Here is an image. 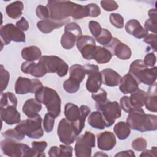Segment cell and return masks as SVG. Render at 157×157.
<instances>
[{
    "instance_id": "obj_50",
    "label": "cell",
    "mask_w": 157,
    "mask_h": 157,
    "mask_svg": "<svg viewBox=\"0 0 157 157\" xmlns=\"http://www.w3.org/2000/svg\"><path fill=\"white\" fill-rule=\"evenodd\" d=\"M73 148L69 145H60L59 147V156H72Z\"/></svg>"
},
{
    "instance_id": "obj_28",
    "label": "cell",
    "mask_w": 157,
    "mask_h": 157,
    "mask_svg": "<svg viewBox=\"0 0 157 157\" xmlns=\"http://www.w3.org/2000/svg\"><path fill=\"white\" fill-rule=\"evenodd\" d=\"M24 9L23 4L21 1H17L8 4L6 8V12L7 16L12 19L20 18L22 15Z\"/></svg>"
},
{
    "instance_id": "obj_46",
    "label": "cell",
    "mask_w": 157,
    "mask_h": 157,
    "mask_svg": "<svg viewBox=\"0 0 157 157\" xmlns=\"http://www.w3.org/2000/svg\"><path fill=\"white\" fill-rule=\"evenodd\" d=\"M107 93L106 91L102 88H100L97 92L92 93L91 98L96 101V103H101L107 100Z\"/></svg>"
},
{
    "instance_id": "obj_38",
    "label": "cell",
    "mask_w": 157,
    "mask_h": 157,
    "mask_svg": "<svg viewBox=\"0 0 157 157\" xmlns=\"http://www.w3.org/2000/svg\"><path fill=\"white\" fill-rule=\"evenodd\" d=\"M112 39V36L111 33L107 29L102 28L101 34L98 37L96 38V41L102 45H107Z\"/></svg>"
},
{
    "instance_id": "obj_47",
    "label": "cell",
    "mask_w": 157,
    "mask_h": 157,
    "mask_svg": "<svg viewBox=\"0 0 157 157\" xmlns=\"http://www.w3.org/2000/svg\"><path fill=\"white\" fill-rule=\"evenodd\" d=\"M89 29L93 37L96 39L101 34L102 28L98 22L92 20L89 23Z\"/></svg>"
},
{
    "instance_id": "obj_48",
    "label": "cell",
    "mask_w": 157,
    "mask_h": 157,
    "mask_svg": "<svg viewBox=\"0 0 157 157\" xmlns=\"http://www.w3.org/2000/svg\"><path fill=\"white\" fill-rule=\"evenodd\" d=\"M120 104L121 109H122L124 112L127 113H129L134 108L130 102L129 97L127 96H124L121 98L120 100Z\"/></svg>"
},
{
    "instance_id": "obj_26",
    "label": "cell",
    "mask_w": 157,
    "mask_h": 157,
    "mask_svg": "<svg viewBox=\"0 0 157 157\" xmlns=\"http://www.w3.org/2000/svg\"><path fill=\"white\" fill-rule=\"evenodd\" d=\"M32 80L26 77H18L15 84V91L18 94H25L31 92Z\"/></svg>"
},
{
    "instance_id": "obj_40",
    "label": "cell",
    "mask_w": 157,
    "mask_h": 157,
    "mask_svg": "<svg viewBox=\"0 0 157 157\" xmlns=\"http://www.w3.org/2000/svg\"><path fill=\"white\" fill-rule=\"evenodd\" d=\"M0 77H1V92H2L5 89H6L9 83V78H10V75L9 72L6 69H5L2 64L0 66Z\"/></svg>"
},
{
    "instance_id": "obj_6",
    "label": "cell",
    "mask_w": 157,
    "mask_h": 157,
    "mask_svg": "<svg viewBox=\"0 0 157 157\" xmlns=\"http://www.w3.org/2000/svg\"><path fill=\"white\" fill-rule=\"evenodd\" d=\"M1 149L4 155L10 157H36L33 148L25 144L18 143L17 140L6 139L0 143Z\"/></svg>"
},
{
    "instance_id": "obj_20",
    "label": "cell",
    "mask_w": 157,
    "mask_h": 157,
    "mask_svg": "<svg viewBox=\"0 0 157 157\" xmlns=\"http://www.w3.org/2000/svg\"><path fill=\"white\" fill-rule=\"evenodd\" d=\"M69 20V18L60 21L48 18L39 21L37 23V26L39 31H40L42 33L48 34L51 33L55 29L59 28L64 25H67Z\"/></svg>"
},
{
    "instance_id": "obj_41",
    "label": "cell",
    "mask_w": 157,
    "mask_h": 157,
    "mask_svg": "<svg viewBox=\"0 0 157 157\" xmlns=\"http://www.w3.org/2000/svg\"><path fill=\"white\" fill-rule=\"evenodd\" d=\"M55 117L48 113L45 115L43 120V127L46 132L49 133L52 131L55 124Z\"/></svg>"
},
{
    "instance_id": "obj_55",
    "label": "cell",
    "mask_w": 157,
    "mask_h": 157,
    "mask_svg": "<svg viewBox=\"0 0 157 157\" xmlns=\"http://www.w3.org/2000/svg\"><path fill=\"white\" fill-rule=\"evenodd\" d=\"M48 154L50 157H59V147L52 146L48 150Z\"/></svg>"
},
{
    "instance_id": "obj_17",
    "label": "cell",
    "mask_w": 157,
    "mask_h": 157,
    "mask_svg": "<svg viewBox=\"0 0 157 157\" xmlns=\"http://www.w3.org/2000/svg\"><path fill=\"white\" fill-rule=\"evenodd\" d=\"M21 70L25 74H31L32 76L39 78L44 76L47 72L42 64L31 61H25L21 66Z\"/></svg>"
},
{
    "instance_id": "obj_37",
    "label": "cell",
    "mask_w": 157,
    "mask_h": 157,
    "mask_svg": "<svg viewBox=\"0 0 157 157\" xmlns=\"http://www.w3.org/2000/svg\"><path fill=\"white\" fill-rule=\"evenodd\" d=\"M63 88L69 93H75L80 88V83L71 78H68V79L64 82Z\"/></svg>"
},
{
    "instance_id": "obj_15",
    "label": "cell",
    "mask_w": 157,
    "mask_h": 157,
    "mask_svg": "<svg viewBox=\"0 0 157 157\" xmlns=\"http://www.w3.org/2000/svg\"><path fill=\"white\" fill-rule=\"evenodd\" d=\"M76 45L84 59L86 60L93 59L96 45L94 39L92 37L86 35L80 36L77 40Z\"/></svg>"
},
{
    "instance_id": "obj_13",
    "label": "cell",
    "mask_w": 157,
    "mask_h": 157,
    "mask_svg": "<svg viewBox=\"0 0 157 157\" xmlns=\"http://www.w3.org/2000/svg\"><path fill=\"white\" fill-rule=\"evenodd\" d=\"M82 36L80 26L75 22L67 23L64 28V33L61 38V45L66 50L72 48L77 40Z\"/></svg>"
},
{
    "instance_id": "obj_30",
    "label": "cell",
    "mask_w": 157,
    "mask_h": 157,
    "mask_svg": "<svg viewBox=\"0 0 157 157\" xmlns=\"http://www.w3.org/2000/svg\"><path fill=\"white\" fill-rule=\"evenodd\" d=\"M88 123L91 127L95 129H104L106 127L102 115L98 110L90 113L88 118Z\"/></svg>"
},
{
    "instance_id": "obj_54",
    "label": "cell",
    "mask_w": 157,
    "mask_h": 157,
    "mask_svg": "<svg viewBox=\"0 0 157 157\" xmlns=\"http://www.w3.org/2000/svg\"><path fill=\"white\" fill-rule=\"evenodd\" d=\"M142 152L140 155V156H154L155 157L156 156V147H153L151 150H144L142 151Z\"/></svg>"
},
{
    "instance_id": "obj_12",
    "label": "cell",
    "mask_w": 157,
    "mask_h": 157,
    "mask_svg": "<svg viewBox=\"0 0 157 157\" xmlns=\"http://www.w3.org/2000/svg\"><path fill=\"white\" fill-rule=\"evenodd\" d=\"M57 134L61 142L70 145L75 141L79 133L72 122L66 118H63L58 123Z\"/></svg>"
},
{
    "instance_id": "obj_9",
    "label": "cell",
    "mask_w": 157,
    "mask_h": 157,
    "mask_svg": "<svg viewBox=\"0 0 157 157\" xmlns=\"http://www.w3.org/2000/svg\"><path fill=\"white\" fill-rule=\"evenodd\" d=\"M38 62L43 64L47 73H56L59 77L65 76L69 70L67 63L57 56L44 55Z\"/></svg>"
},
{
    "instance_id": "obj_5",
    "label": "cell",
    "mask_w": 157,
    "mask_h": 157,
    "mask_svg": "<svg viewBox=\"0 0 157 157\" xmlns=\"http://www.w3.org/2000/svg\"><path fill=\"white\" fill-rule=\"evenodd\" d=\"M88 106L82 105L78 107L77 105L69 102L64 106V115L66 118L72 122L80 134L85 126L86 118L90 113Z\"/></svg>"
},
{
    "instance_id": "obj_18",
    "label": "cell",
    "mask_w": 157,
    "mask_h": 157,
    "mask_svg": "<svg viewBox=\"0 0 157 157\" xmlns=\"http://www.w3.org/2000/svg\"><path fill=\"white\" fill-rule=\"evenodd\" d=\"M98 147L105 151L110 150L116 144V137L110 131H104L98 135Z\"/></svg>"
},
{
    "instance_id": "obj_19",
    "label": "cell",
    "mask_w": 157,
    "mask_h": 157,
    "mask_svg": "<svg viewBox=\"0 0 157 157\" xmlns=\"http://www.w3.org/2000/svg\"><path fill=\"white\" fill-rule=\"evenodd\" d=\"M0 115L2 121L9 125L17 124L20 122V113L14 106L0 109Z\"/></svg>"
},
{
    "instance_id": "obj_29",
    "label": "cell",
    "mask_w": 157,
    "mask_h": 157,
    "mask_svg": "<svg viewBox=\"0 0 157 157\" xmlns=\"http://www.w3.org/2000/svg\"><path fill=\"white\" fill-rule=\"evenodd\" d=\"M112 57V53L106 48L101 46L96 47L93 59L98 64H105L110 61Z\"/></svg>"
},
{
    "instance_id": "obj_39",
    "label": "cell",
    "mask_w": 157,
    "mask_h": 157,
    "mask_svg": "<svg viewBox=\"0 0 157 157\" xmlns=\"http://www.w3.org/2000/svg\"><path fill=\"white\" fill-rule=\"evenodd\" d=\"M2 135L6 139H10L17 141L22 140L25 138V135L21 134L15 128L6 130V131L2 132Z\"/></svg>"
},
{
    "instance_id": "obj_31",
    "label": "cell",
    "mask_w": 157,
    "mask_h": 157,
    "mask_svg": "<svg viewBox=\"0 0 157 157\" xmlns=\"http://www.w3.org/2000/svg\"><path fill=\"white\" fill-rule=\"evenodd\" d=\"M147 97V92L137 89L135 92L131 93L129 96L130 102L133 107H142L145 105Z\"/></svg>"
},
{
    "instance_id": "obj_10",
    "label": "cell",
    "mask_w": 157,
    "mask_h": 157,
    "mask_svg": "<svg viewBox=\"0 0 157 157\" xmlns=\"http://www.w3.org/2000/svg\"><path fill=\"white\" fill-rule=\"evenodd\" d=\"M74 147L75 154L77 157H88L91 156V149L95 147V136L90 131L76 138Z\"/></svg>"
},
{
    "instance_id": "obj_22",
    "label": "cell",
    "mask_w": 157,
    "mask_h": 157,
    "mask_svg": "<svg viewBox=\"0 0 157 157\" xmlns=\"http://www.w3.org/2000/svg\"><path fill=\"white\" fill-rule=\"evenodd\" d=\"M125 29L128 34L139 39L144 38L148 34V31L136 19L129 20L125 25Z\"/></svg>"
},
{
    "instance_id": "obj_1",
    "label": "cell",
    "mask_w": 157,
    "mask_h": 157,
    "mask_svg": "<svg viewBox=\"0 0 157 157\" xmlns=\"http://www.w3.org/2000/svg\"><path fill=\"white\" fill-rule=\"evenodd\" d=\"M47 7L50 13V18L55 20L69 19V17L79 20L89 17L87 6L74 3L69 1H49Z\"/></svg>"
},
{
    "instance_id": "obj_45",
    "label": "cell",
    "mask_w": 157,
    "mask_h": 157,
    "mask_svg": "<svg viewBox=\"0 0 157 157\" xmlns=\"http://www.w3.org/2000/svg\"><path fill=\"white\" fill-rule=\"evenodd\" d=\"M36 13L38 18L42 20L50 18V13L48 9L47 6L39 5L36 9Z\"/></svg>"
},
{
    "instance_id": "obj_51",
    "label": "cell",
    "mask_w": 157,
    "mask_h": 157,
    "mask_svg": "<svg viewBox=\"0 0 157 157\" xmlns=\"http://www.w3.org/2000/svg\"><path fill=\"white\" fill-rule=\"evenodd\" d=\"M87 6L89 9V17H96L101 14V9L96 4H89Z\"/></svg>"
},
{
    "instance_id": "obj_27",
    "label": "cell",
    "mask_w": 157,
    "mask_h": 157,
    "mask_svg": "<svg viewBox=\"0 0 157 157\" xmlns=\"http://www.w3.org/2000/svg\"><path fill=\"white\" fill-rule=\"evenodd\" d=\"M41 55L40 49L34 45L26 47L21 50V56L27 61H36L41 58Z\"/></svg>"
},
{
    "instance_id": "obj_56",
    "label": "cell",
    "mask_w": 157,
    "mask_h": 157,
    "mask_svg": "<svg viewBox=\"0 0 157 157\" xmlns=\"http://www.w3.org/2000/svg\"><path fill=\"white\" fill-rule=\"evenodd\" d=\"M115 157H117V156H135V154L132 150H128L120 151L119 153H117L115 155Z\"/></svg>"
},
{
    "instance_id": "obj_57",
    "label": "cell",
    "mask_w": 157,
    "mask_h": 157,
    "mask_svg": "<svg viewBox=\"0 0 157 157\" xmlns=\"http://www.w3.org/2000/svg\"><path fill=\"white\" fill-rule=\"evenodd\" d=\"M94 156H108V155H107V154L103 153L101 152V151H98V152H97Z\"/></svg>"
},
{
    "instance_id": "obj_16",
    "label": "cell",
    "mask_w": 157,
    "mask_h": 157,
    "mask_svg": "<svg viewBox=\"0 0 157 157\" xmlns=\"http://www.w3.org/2000/svg\"><path fill=\"white\" fill-rule=\"evenodd\" d=\"M106 47L112 55H115L121 60L129 59L131 56L132 52L130 48L116 37H112L110 42Z\"/></svg>"
},
{
    "instance_id": "obj_33",
    "label": "cell",
    "mask_w": 157,
    "mask_h": 157,
    "mask_svg": "<svg viewBox=\"0 0 157 157\" xmlns=\"http://www.w3.org/2000/svg\"><path fill=\"white\" fill-rule=\"evenodd\" d=\"M113 131L117 137L120 140H124L128 138L131 133V129L126 122L119 121L117 123L114 128Z\"/></svg>"
},
{
    "instance_id": "obj_11",
    "label": "cell",
    "mask_w": 157,
    "mask_h": 157,
    "mask_svg": "<svg viewBox=\"0 0 157 157\" xmlns=\"http://www.w3.org/2000/svg\"><path fill=\"white\" fill-rule=\"evenodd\" d=\"M0 37L2 48L3 45H8L11 41L25 42L26 40V36L24 32L12 23H7L1 27Z\"/></svg>"
},
{
    "instance_id": "obj_34",
    "label": "cell",
    "mask_w": 157,
    "mask_h": 157,
    "mask_svg": "<svg viewBox=\"0 0 157 157\" xmlns=\"http://www.w3.org/2000/svg\"><path fill=\"white\" fill-rule=\"evenodd\" d=\"M18 101L15 95L12 92L1 93L0 101V109L6 108L9 106L17 107Z\"/></svg>"
},
{
    "instance_id": "obj_43",
    "label": "cell",
    "mask_w": 157,
    "mask_h": 157,
    "mask_svg": "<svg viewBox=\"0 0 157 157\" xmlns=\"http://www.w3.org/2000/svg\"><path fill=\"white\" fill-rule=\"evenodd\" d=\"M132 148L138 151H143L145 150L147 146V140L142 137H138L135 139L131 144Z\"/></svg>"
},
{
    "instance_id": "obj_53",
    "label": "cell",
    "mask_w": 157,
    "mask_h": 157,
    "mask_svg": "<svg viewBox=\"0 0 157 157\" xmlns=\"http://www.w3.org/2000/svg\"><path fill=\"white\" fill-rule=\"evenodd\" d=\"M16 26L22 31H26L29 28V23L25 17H21V19L16 23Z\"/></svg>"
},
{
    "instance_id": "obj_36",
    "label": "cell",
    "mask_w": 157,
    "mask_h": 157,
    "mask_svg": "<svg viewBox=\"0 0 157 157\" xmlns=\"http://www.w3.org/2000/svg\"><path fill=\"white\" fill-rule=\"evenodd\" d=\"M31 145L33 150L36 153V157L45 156L44 151L47 147V142L46 141H33Z\"/></svg>"
},
{
    "instance_id": "obj_52",
    "label": "cell",
    "mask_w": 157,
    "mask_h": 157,
    "mask_svg": "<svg viewBox=\"0 0 157 157\" xmlns=\"http://www.w3.org/2000/svg\"><path fill=\"white\" fill-rule=\"evenodd\" d=\"M143 61L147 67H152L155 66L156 61V56L153 53H149L145 55Z\"/></svg>"
},
{
    "instance_id": "obj_32",
    "label": "cell",
    "mask_w": 157,
    "mask_h": 157,
    "mask_svg": "<svg viewBox=\"0 0 157 157\" xmlns=\"http://www.w3.org/2000/svg\"><path fill=\"white\" fill-rule=\"evenodd\" d=\"M85 71L84 66L80 64H74L69 68V77L80 83L85 77Z\"/></svg>"
},
{
    "instance_id": "obj_3",
    "label": "cell",
    "mask_w": 157,
    "mask_h": 157,
    "mask_svg": "<svg viewBox=\"0 0 157 157\" xmlns=\"http://www.w3.org/2000/svg\"><path fill=\"white\" fill-rule=\"evenodd\" d=\"M35 98L44 104L49 114L58 117L61 113V98L58 93L52 88L43 86L35 93Z\"/></svg>"
},
{
    "instance_id": "obj_21",
    "label": "cell",
    "mask_w": 157,
    "mask_h": 157,
    "mask_svg": "<svg viewBox=\"0 0 157 157\" xmlns=\"http://www.w3.org/2000/svg\"><path fill=\"white\" fill-rule=\"evenodd\" d=\"M119 89L123 94H131L139 89V83L131 74L128 73L121 77Z\"/></svg>"
},
{
    "instance_id": "obj_44",
    "label": "cell",
    "mask_w": 157,
    "mask_h": 157,
    "mask_svg": "<svg viewBox=\"0 0 157 157\" xmlns=\"http://www.w3.org/2000/svg\"><path fill=\"white\" fill-rule=\"evenodd\" d=\"M156 40H157V36L156 34H148L146 37H144V42H145L148 45V49L151 48L153 50V52H156L157 51L156 50Z\"/></svg>"
},
{
    "instance_id": "obj_23",
    "label": "cell",
    "mask_w": 157,
    "mask_h": 157,
    "mask_svg": "<svg viewBox=\"0 0 157 157\" xmlns=\"http://www.w3.org/2000/svg\"><path fill=\"white\" fill-rule=\"evenodd\" d=\"M102 83L108 86H116L119 85L121 76L110 68L102 69L101 72Z\"/></svg>"
},
{
    "instance_id": "obj_2",
    "label": "cell",
    "mask_w": 157,
    "mask_h": 157,
    "mask_svg": "<svg viewBox=\"0 0 157 157\" xmlns=\"http://www.w3.org/2000/svg\"><path fill=\"white\" fill-rule=\"evenodd\" d=\"M126 123L132 129L144 132L157 129V116L146 114L142 107H134L129 113Z\"/></svg>"
},
{
    "instance_id": "obj_14",
    "label": "cell",
    "mask_w": 157,
    "mask_h": 157,
    "mask_svg": "<svg viewBox=\"0 0 157 157\" xmlns=\"http://www.w3.org/2000/svg\"><path fill=\"white\" fill-rule=\"evenodd\" d=\"M85 73L88 75L86 88V90L92 93L97 92L102 83V76L99 71V67L97 65L87 64L84 66Z\"/></svg>"
},
{
    "instance_id": "obj_24",
    "label": "cell",
    "mask_w": 157,
    "mask_h": 157,
    "mask_svg": "<svg viewBox=\"0 0 157 157\" xmlns=\"http://www.w3.org/2000/svg\"><path fill=\"white\" fill-rule=\"evenodd\" d=\"M41 109V103L36 98H31L26 101L23 105L22 111L28 118H33L38 115Z\"/></svg>"
},
{
    "instance_id": "obj_35",
    "label": "cell",
    "mask_w": 157,
    "mask_h": 157,
    "mask_svg": "<svg viewBox=\"0 0 157 157\" xmlns=\"http://www.w3.org/2000/svg\"><path fill=\"white\" fill-rule=\"evenodd\" d=\"M149 18L147 19L144 23V28L147 31H151L154 34H156L157 25V13L156 9H151L148 11Z\"/></svg>"
},
{
    "instance_id": "obj_4",
    "label": "cell",
    "mask_w": 157,
    "mask_h": 157,
    "mask_svg": "<svg viewBox=\"0 0 157 157\" xmlns=\"http://www.w3.org/2000/svg\"><path fill=\"white\" fill-rule=\"evenodd\" d=\"M157 67L153 66L148 68L141 59H136L131 63L129 73L131 74L138 83L151 85L156 80Z\"/></svg>"
},
{
    "instance_id": "obj_7",
    "label": "cell",
    "mask_w": 157,
    "mask_h": 157,
    "mask_svg": "<svg viewBox=\"0 0 157 157\" xmlns=\"http://www.w3.org/2000/svg\"><path fill=\"white\" fill-rule=\"evenodd\" d=\"M42 118L37 115L33 118L22 120L15 128L18 132L31 139H39L44 135L42 128Z\"/></svg>"
},
{
    "instance_id": "obj_49",
    "label": "cell",
    "mask_w": 157,
    "mask_h": 157,
    "mask_svg": "<svg viewBox=\"0 0 157 157\" xmlns=\"http://www.w3.org/2000/svg\"><path fill=\"white\" fill-rule=\"evenodd\" d=\"M101 7L105 11H113L118 8V5L115 1H101Z\"/></svg>"
},
{
    "instance_id": "obj_25",
    "label": "cell",
    "mask_w": 157,
    "mask_h": 157,
    "mask_svg": "<svg viewBox=\"0 0 157 157\" xmlns=\"http://www.w3.org/2000/svg\"><path fill=\"white\" fill-rule=\"evenodd\" d=\"M147 109L152 112L157 111V90L156 83L150 85L147 92V97L145 103Z\"/></svg>"
},
{
    "instance_id": "obj_42",
    "label": "cell",
    "mask_w": 157,
    "mask_h": 157,
    "mask_svg": "<svg viewBox=\"0 0 157 157\" xmlns=\"http://www.w3.org/2000/svg\"><path fill=\"white\" fill-rule=\"evenodd\" d=\"M111 24L117 28H122L124 26V18L119 13H112L109 17Z\"/></svg>"
},
{
    "instance_id": "obj_8",
    "label": "cell",
    "mask_w": 157,
    "mask_h": 157,
    "mask_svg": "<svg viewBox=\"0 0 157 157\" xmlns=\"http://www.w3.org/2000/svg\"><path fill=\"white\" fill-rule=\"evenodd\" d=\"M96 109L99 111L105 122L106 127L111 126L115 120L121 115V109L117 101L111 102L106 100L101 103H96Z\"/></svg>"
}]
</instances>
